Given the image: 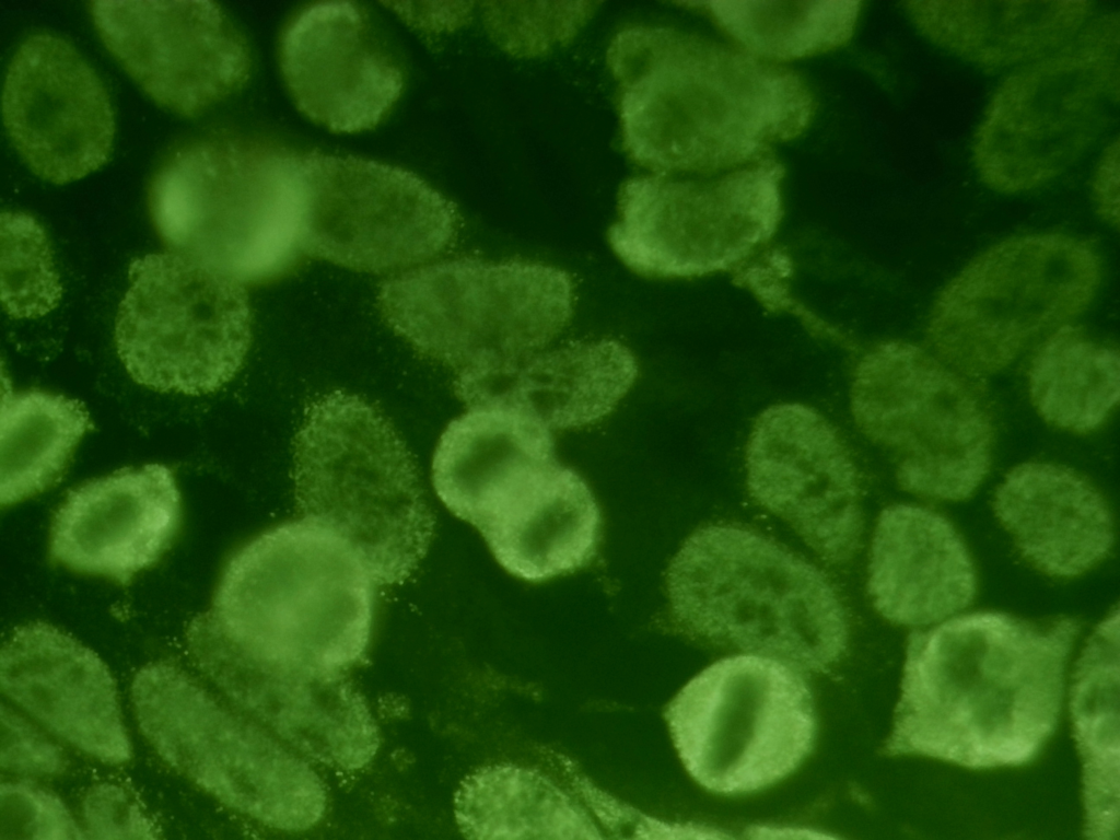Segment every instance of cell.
<instances>
[{
    "mask_svg": "<svg viewBox=\"0 0 1120 840\" xmlns=\"http://www.w3.org/2000/svg\"><path fill=\"white\" fill-rule=\"evenodd\" d=\"M929 40L987 70L1020 67L1069 43L1088 22L1092 1H907Z\"/></svg>",
    "mask_w": 1120,
    "mask_h": 840,
    "instance_id": "cell-28",
    "label": "cell"
},
{
    "mask_svg": "<svg viewBox=\"0 0 1120 840\" xmlns=\"http://www.w3.org/2000/svg\"><path fill=\"white\" fill-rule=\"evenodd\" d=\"M89 427V413L78 400L38 389L3 388L1 504L31 498L57 481Z\"/></svg>",
    "mask_w": 1120,
    "mask_h": 840,
    "instance_id": "cell-32",
    "label": "cell"
},
{
    "mask_svg": "<svg viewBox=\"0 0 1120 840\" xmlns=\"http://www.w3.org/2000/svg\"><path fill=\"white\" fill-rule=\"evenodd\" d=\"M468 408L441 435L432 479L445 506L478 527L530 476L557 459L550 428L530 413L501 402Z\"/></svg>",
    "mask_w": 1120,
    "mask_h": 840,
    "instance_id": "cell-26",
    "label": "cell"
},
{
    "mask_svg": "<svg viewBox=\"0 0 1120 840\" xmlns=\"http://www.w3.org/2000/svg\"><path fill=\"white\" fill-rule=\"evenodd\" d=\"M406 24L425 33L453 31L468 23L472 2H386Z\"/></svg>",
    "mask_w": 1120,
    "mask_h": 840,
    "instance_id": "cell-40",
    "label": "cell"
},
{
    "mask_svg": "<svg viewBox=\"0 0 1120 840\" xmlns=\"http://www.w3.org/2000/svg\"><path fill=\"white\" fill-rule=\"evenodd\" d=\"M198 667L240 709L301 754L357 770L380 746L376 723L359 691L340 673L259 662L230 643L200 614L187 628Z\"/></svg>",
    "mask_w": 1120,
    "mask_h": 840,
    "instance_id": "cell-18",
    "label": "cell"
},
{
    "mask_svg": "<svg viewBox=\"0 0 1120 840\" xmlns=\"http://www.w3.org/2000/svg\"><path fill=\"white\" fill-rule=\"evenodd\" d=\"M104 46L159 106L195 118L248 81V43L214 1L91 2Z\"/></svg>",
    "mask_w": 1120,
    "mask_h": 840,
    "instance_id": "cell-16",
    "label": "cell"
},
{
    "mask_svg": "<svg viewBox=\"0 0 1120 840\" xmlns=\"http://www.w3.org/2000/svg\"><path fill=\"white\" fill-rule=\"evenodd\" d=\"M977 587L969 552L941 514L914 504L880 513L872 538L867 591L891 622L928 626L970 605Z\"/></svg>",
    "mask_w": 1120,
    "mask_h": 840,
    "instance_id": "cell-23",
    "label": "cell"
},
{
    "mask_svg": "<svg viewBox=\"0 0 1120 840\" xmlns=\"http://www.w3.org/2000/svg\"><path fill=\"white\" fill-rule=\"evenodd\" d=\"M1078 629L977 611L913 631L885 750L970 769L1030 761L1057 726Z\"/></svg>",
    "mask_w": 1120,
    "mask_h": 840,
    "instance_id": "cell-1",
    "label": "cell"
},
{
    "mask_svg": "<svg viewBox=\"0 0 1120 840\" xmlns=\"http://www.w3.org/2000/svg\"><path fill=\"white\" fill-rule=\"evenodd\" d=\"M750 838H825L826 835H820L810 830L791 829V828H770L755 826L749 828Z\"/></svg>",
    "mask_w": 1120,
    "mask_h": 840,
    "instance_id": "cell-42",
    "label": "cell"
},
{
    "mask_svg": "<svg viewBox=\"0 0 1120 840\" xmlns=\"http://www.w3.org/2000/svg\"><path fill=\"white\" fill-rule=\"evenodd\" d=\"M2 117L26 166L52 184L97 171L113 151L115 116L102 79L70 42L51 33L30 35L14 52Z\"/></svg>",
    "mask_w": 1120,
    "mask_h": 840,
    "instance_id": "cell-19",
    "label": "cell"
},
{
    "mask_svg": "<svg viewBox=\"0 0 1120 840\" xmlns=\"http://www.w3.org/2000/svg\"><path fill=\"white\" fill-rule=\"evenodd\" d=\"M63 802L28 782H3L0 788L1 840L86 839Z\"/></svg>",
    "mask_w": 1120,
    "mask_h": 840,
    "instance_id": "cell-36",
    "label": "cell"
},
{
    "mask_svg": "<svg viewBox=\"0 0 1120 840\" xmlns=\"http://www.w3.org/2000/svg\"><path fill=\"white\" fill-rule=\"evenodd\" d=\"M180 521L166 466L121 469L69 492L54 516L49 553L70 570L127 585L170 549Z\"/></svg>",
    "mask_w": 1120,
    "mask_h": 840,
    "instance_id": "cell-21",
    "label": "cell"
},
{
    "mask_svg": "<svg viewBox=\"0 0 1120 840\" xmlns=\"http://www.w3.org/2000/svg\"><path fill=\"white\" fill-rule=\"evenodd\" d=\"M462 833L478 840L606 838L575 796L536 769L512 763L466 777L454 801Z\"/></svg>",
    "mask_w": 1120,
    "mask_h": 840,
    "instance_id": "cell-30",
    "label": "cell"
},
{
    "mask_svg": "<svg viewBox=\"0 0 1120 840\" xmlns=\"http://www.w3.org/2000/svg\"><path fill=\"white\" fill-rule=\"evenodd\" d=\"M666 591L689 632L798 670L826 668L848 644L847 612L827 576L742 525L695 530L667 568Z\"/></svg>",
    "mask_w": 1120,
    "mask_h": 840,
    "instance_id": "cell-5",
    "label": "cell"
},
{
    "mask_svg": "<svg viewBox=\"0 0 1120 840\" xmlns=\"http://www.w3.org/2000/svg\"><path fill=\"white\" fill-rule=\"evenodd\" d=\"M596 2H486L485 27L504 51L542 56L569 44L596 10Z\"/></svg>",
    "mask_w": 1120,
    "mask_h": 840,
    "instance_id": "cell-35",
    "label": "cell"
},
{
    "mask_svg": "<svg viewBox=\"0 0 1120 840\" xmlns=\"http://www.w3.org/2000/svg\"><path fill=\"white\" fill-rule=\"evenodd\" d=\"M1 284L3 308L18 318L44 315L61 296L47 235L23 212L1 214Z\"/></svg>",
    "mask_w": 1120,
    "mask_h": 840,
    "instance_id": "cell-34",
    "label": "cell"
},
{
    "mask_svg": "<svg viewBox=\"0 0 1120 840\" xmlns=\"http://www.w3.org/2000/svg\"><path fill=\"white\" fill-rule=\"evenodd\" d=\"M664 718L689 774L720 794L770 786L810 752L812 691L797 668L758 654L722 658L689 680Z\"/></svg>",
    "mask_w": 1120,
    "mask_h": 840,
    "instance_id": "cell-13",
    "label": "cell"
},
{
    "mask_svg": "<svg viewBox=\"0 0 1120 840\" xmlns=\"http://www.w3.org/2000/svg\"><path fill=\"white\" fill-rule=\"evenodd\" d=\"M1100 276V257L1085 240L1060 233L1004 240L936 298L926 328L932 353L972 378L995 374L1080 315Z\"/></svg>",
    "mask_w": 1120,
    "mask_h": 840,
    "instance_id": "cell-9",
    "label": "cell"
},
{
    "mask_svg": "<svg viewBox=\"0 0 1120 840\" xmlns=\"http://www.w3.org/2000/svg\"><path fill=\"white\" fill-rule=\"evenodd\" d=\"M478 529L508 572L542 582L593 561L602 538V515L585 480L556 460L509 497Z\"/></svg>",
    "mask_w": 1120,
    "mask_h": 840,
    "instance_id": "cell-27",
    "label": "cell"
},
{
    "mask_svg": "<svg viewBox=\"0 0 1120 840\" xmlns=\"http://www.w3.org/2000/svg\"><path fill=\"white\" fill-rule=\"evenodd\" d=\"M733 44L775 63L827 52L853 35L860 1H702Z\"/></svg>",
    "mask_w": 1120,
    "mask_h": 840,
    "instance_id": "cell-33",
    "label": "cell"
},
{
    "mask_svg": "<svg viewBox=\"0 0 1120 840\" xmlns=\"http://www.w3.org/2000/svg\"><path fill=\"white\" fill-rule=\"evenodd\" d=\"M303 520L347 544L376 584L407 579L429 548L434 516L416 464L392 422L343 392L308 407L294 440Z\"/></svg>",
    "mask_w": 1120,
    "mask_h": 840,
    "instance_id": "cell-6",
    "label": "cell"
},
{
    "mask_svg": "<svg viewBox=\"0 0 1120 840\" xmlns=\"http://www.w3.org/2000/svg\"><path fill=\"white\" fill-rule=\"evenodd\" d=\"M973 380L901 340L875 345L856 364L852 416L861 432L889 454L907 491L964 500L988 474L994 427Z\"/></svg>",
    "mask_w": 1120,
    "mask_h": 840,
    "instance_id": "cell-11",
    "label": "cell"
},
{
    "mask_svg": "<svg viewBox=\"0 0 1120 840\" xmlns=\"http://www.w3.org/2000/svg\"><path fill=\"white\" fill-rule=\"evenodd\" d=\"M0 763L9 771L52 775L66 767L60 748L13 709L1 704Z\"/></svg>",
    "mask_w": 1120,
    "mask_h": 840,
    "instance_id": "cell-38",
    "label": "cell"
},
{
    "mask_svg": "<svg viewBox=\"0 0 1120 840\" xmlns=\"http://www.w3.org/2000/svg\"><path fill=\"white\" fill-rule=\"evenodd\" d=\"M279 62L296 108L337 133L375 128L404 90L398 57L371 13L352 1L298 12L281 35Z\"/></svg>",
    "mask_w": 1120,
    "mask_h": 840,
    "instance_id": "cell-20",
    "label": "cell"
},
{
    "mask_svg": "<svg viewBox=\"0 0 1120 840\" xmlns=\"http://www.w3.org/2000/svg\"><path fill=\"white\" fill-rule=\"evenodd\" d=\"M301 249L361 271L430 260L451 245L454 205L394 165L319 151L303 154Z\"/></svg>",
    "mask_w": 1120,
    "mask_h": 840,
    "instance_id": "cell-15",
    "label": "cell"
},
{
    "mask_svg": "<svg viewBox=\"0 0 1120 840\" xmlns=\"http://www.w3.org/2000/svg\"><path fill=\"white\" fill-rule=\"evenodd\" d=\"M0 685L67 743L105 763L131 757L114 678L90 648L45 622L16 628L2 645Z\"/></svg>",
    "mask_w": 1120,
    "mask_h": 840,
    "instance_id": "cell-22",
    "label": "cell"
},
{
    "mask_svg": "<svg viewBox=\"0 0 1120 840\" xmlns=\"http://www.w3.org/2000/svg\"><path fill=\"white\" fill-rule=\"evenodd\" d=\"M89 839H155L158 830L133 797L121 786L101 783L82 802Z\"/></svg>",
    "mask_w": 1120,
    "mask_h": 840,
    "instance_id": "cell-37",
    "label": "cell"
},
{
    "mask_svg": "<svg viewBox=\"0 0 1120 840\" xmlns=\"http://www.w3.org/2000/svg\"><path fill=\"white\" fill-rule=\"evenodd\" d=\"M638 365L617 340L576 342L536 352L489 373L456 378L468 407H517L550 429L579 428L608 415L632 386Z\"/></svg>",
    "mask_w": 1120,
    "mask_h": 840,
    "instance_id": "cell-25",
    "label": "cell"
},
{
    "mask_svg": "<svg viewBox=\"0 0 1120 840\" xmlns=\"http://www.w3.org/2000/svg\"><path fill=\"white\" fill-rule=\"evenodd\" d=\"M783 167L771 156L715 174H654L622 184L609 243L649 278L734 271L765 261L783 215ZM738 282V283H739Z\"/></svg>",
    "mask_w": 1120,
    "mask_h": 840,
    "instance_id": "cell-12",
    "label": "cell"
},
{
    "mask_svg": "<svg viewBox=\"0 0 1120 840\" xmlns=\"http://www.w3.org/2000/svg\"><path fill=\"white\" fill-rule=\"evenodd\" d=\"M376 585L347 544L302 518L236 551L202 616L259 662L340 673L368 646Z\"/></svg>",
    "mask_w": 1120,
    "mask_h": 840,
    "instance_id": "cell-3",
    "label": "cell"
},
{
    "mask_svg": "<svg viewBox=\"0 0 1120 840\" xmlns=\"http://www.w3.org/2000/svg\"><path fill=\"white\" fill-rule=\"evenodd\" d=\"M574 785L594 815L617 838L629 832L630 839H682L689 835L688 824L667 822L651 817L597 788L587 778L575 777Z\"/></svg>",
    "mask_w": 1120,
    "mask_h": 840,
    "instance_id": "cell-39",
    "label": "cell"
},
{
    "mask_svg": "<svg viewBox=\"0 0 1120 840\" xmlns=\"http://www.w3.org/2000/svg\"><path fill=\"white\" fill-rule=\"evenodd\" d=\"M993 510L1020 555L1048 575H1080L1102 561L1113 545L1106 501L1063 466H1016L998 487Z\"/></svg>",
    "mask_w": 1120,
    "mask_h": 840,
    "instance_id": "cell-24",
    "label": "cell"
},
{
    "mask_svg": "<svg viewBox=\"0 0 1120 840\" xmlns=\"http://www.w3.org/2000/svg\"><path fill=\"white\" fill-rule=\"evenodd\" d=\"M129 279L115 340L137 383L201 395L233 378L252 336L241 282L172 252L136 259Z\"/></svg>",
    "mask_w": 1120,
    "mask_h": 840,
    "instance_id": "cell-14",
    "label": "cell"
},
{
    "mask_svg": "<svg viewBox=\"0 0 1120 840\" xmlns=\"http://www.w3.org/2000/svg\"><path fill=\"white\" fill-rule=\"evenodd\" d=\"M1092 194L1098 215L1109 225H1119V140L1110 142L1096 165Z\"/></svg>",
    "mask_w": 1120,
    "mask_h": 840,
    "instance_id": "cell-41",
    "label": "cell"
},
{
    "mask_svg": "<svg viewBox=\"0 0 1120 840\" xmlns=\"http://www.w3.org/2000/svg\"><path fill=\"white\" fill-rule=\"evenodd\" d=\"M131 697L139 727L159 756L224 805L287 831L320 820L327 798L313 769L179 667L143 666Z\"/></svg>",
    "mask_w": 1120,
    "mask_h": 840,
    "instance_id": "cell-8",
    "label": "cell"
},
{
    "mask_svg": "<svg viewBox=\"0 0 1120 840\" xmlns=\"http://www.w3.org/2000/svg\"><path fill=\"white\" fill-rule=\"evenodd\" d=\"M1119 609L1088 639L1073 674L1070 711L1082 760L1085 835L1119 837Z\"/></svg>",
    "mask_w": 1120,
    "mask_h": 840,
    "instance_id": "cell-29",
    "label": "cell"
},
{
    "mask_svg": "<svg viewBox=\"0 0 1120 840\" xmlns=\"http://www.w3.org/2000/svg\"><path fill=\"white\" fill-rule=\"evenodd\" d=\"M1028 388L1032 405L1047 422L1074 433L1092 432L1119 400V348L1083 326L1066 324L1036 349Z\"/></svg>",
    "mask_w": 1120,
    "mask_h": 840,
    "instance_id": "cell-31",
    "label": "cell"
},
{
    "mask_svg": "<svg viewBox=\"0 0 1120 840\" xmlns=\"http://www.w3.org/2000/svg\"><path fill=\"white\" fill-rule=\"evenodd\" d=\"M303 154L231 130L183 141L150 183L158 234L170 252L242 284L276 277L303 253Z\"/></svg>",
    "mask_w": 1120,
    "mask_h": 840,
    "instance_id": "cell-4",
    "label": "cell"
},
{
    "mask_svg": "<svg viewBox=\"0 0 1120 840\" xmlns=\"http://www.w3.org/2000/svg\"><path fill=\"white\" fill-rule=\"evenodd\" d=\"M1120 19L1088 22L1064 46L1008 74L975 132L981 182L1006 194L1042 185L1073 165L1100 137L1119 103Z\"/></svg>",
    "mask_w": 1120,
    "mask_h": 840,
    "instance_id": "cell-10",
    "label": "cell"
},
{
    "mask_svg": "<svg viewBox=\"0 0 1120 840\" xmlns=\"http://www.w3.org/2000/svg\"><path fill=\"white\" fill-rule=\"evenodd\" d=\"M625 150L654 174H715L770 158L815 109L792 69L665 26L619 32L607 51Z\"/></svg>",
    "mask_w": 1120,
    "mask_h": 840,
    "instance_id": "cell-2",
    "label": "cell"
},
{
    "mask_svg": "<svg viewBox=\"0 0 1120 840\" xmlns=\"http://www.w3.org/2000/svg\"><path fill=\"white\" fill-rule=\"evenodd\" d=\"M750 495L824 561L843 564L863 532L860 474L844 439L812 407L783 402L755 420L745 453Z\"/></svg>",
    "mask_w": 1120,
    "mask_h": 840,
    "instance_id": "cell-17",
    "label": "cell"
},
{
    "mask_svg": "<svg viewBox=\"0 0 1120 840\" xmlns=\"http://www.w3.org/2000/svg\"><path fill=\"white\" fill-rule=\"evenodd\" d=\"M378 305L419 354L464 378L549 345L572 315L573 285L567 272L542 264L460 258L384 282Z\"/></svg>",
    "mask_w": 1120,
    "mask_h": 840,
    "instance_id": "cell-7",
    "label": "cell"
}]
</instances>
